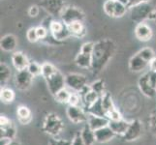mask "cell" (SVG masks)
Returning a JSON list of instances; mask_svg holds the SVG:
<instances>
[{
    "label": "cell",
    "instance_id": "cell-30",
    "mask_svg": "<svg viewBox=\"0 0 156 145\" xmlns=\"http://www.w3.org/2000/svg\"><path fill=\"white\" fill-rule=\"evenodd\" d=\"M11 78V69L6 63L1 62L0 64V83L1 86H5V84L8 82Z\"/></svg>",
    "mask_w": 156,
    "mask_h": 145
},
{
    "label": "cell",
    "instance_id": "cell-20",
    "mask_svg": "<svg viewBox=\"0 0 156 145\" xmlns=\"http://www.w3.org/2000/svg\"><path fill=\"white\" fill-rule=\"evenodd\" d=\"M87 123L88 124V126L95 132V131L99 130V129H102L104 127L109 126L110 119H109V118H107V117L88 114V119H87Z\"/></svg>",
    "mask_w": 156,
    "mask_h": 145
},
{
    "label": "cell",
    "instance_id": "cell-48",
    "mask_svg": "<svg viewBox=\"0 0 156 145\" xmlns=\"http://www.w3.org/2000/svg\"><path fill=\"white\" fill-rule=\"evenodd\" d=\"M117 1H120L121 3H123V4H125L126 6H127V4H128V1L127 0H117Z\"/></svg>",
    "mask_w": 156,
    "mask_h": 145
},
{
    "label": "cell",
    "instance_id": "cell-15",
    "mask_svg": "<svg viewBox=\"0 0 156 145\" xmlns=\"http://www.w3.org/2000/svg\"><path fill=\"white\" fill-rule=\"evenodd\" d=\"M138 86L140 91L147 98H153L156 95V89L152 86L148 78V73L147 72L138 80Z\"/></svg>",
    "mask_w": 156,
    "mask_h": 145
},
{
    "label": "cell",
    "instance_id": "cell-39",
    "mask_svg": "<svg viewBox=\"0 0 156 145\" xmlns=\"http://www.w3.org/2000/svg\"><path fill=\"white\" fill-rule=\"evenodd\" d=\"M148 126L151 133L154 136H156V111H154L153 113L150 115L148 119Z\"/></svg>",
    "mask_w": 156,
    "mask_h": 145
},
{
    "label": "cell",
    "instance_id": "cell-14",
    "mask_svg": "<svg viewBox=\"0 0 156 145\" xmlns=\"http://www.w3.org/2000/svg\"><path fill=\"white\" fill-rule=\"evenodd\" d=\"M136 38L141 42H148L151 40L153 36V32L151 27L146 22L137 23L135 30H134Z\"/></svg>",
    "mask_w": 156,
    "mask_h": 145
},
{
    "label": "cell",
    "instance_id": "cell-33",
    "mask_svg": "<svg viewBox=\"0 0 156 145\" xmlns=\"http://www.w3.org/2000/svg\"><path fill=\"white\" fill-rule=\"evenodd\" d=\"M71 93L70 91L65 87L61 89L59 92L55 96V99L56 100V102L60 104H68L69 99H70V96H71Z\"/></svg>",
    "mask_w": 156,
    "mask_h": 145
},
{
    "label": "cell",
    "instance_id": "cell-34",
    "mask_svg": "<svg viewBox=\"0 0 156 145\" xmlns=\"http://www.w3.org/2000/svg\"><path fill=\"white\" fill-rule=\"evenodd\" d=\"M27 70L34 78L39 77L42 74V64H39L35 61H30Z\"/></svg>",
    "mask_w": 156,
    "mask_h": 145
},
{
    "label": "cell",
    "instance_id": "cell-36",
    "mask_svg": "<svg viewBox=\"0 0 156 145\" xmlns=\"http://www.w3.org/2000/svg\"><path fill=\"white\" fill-rule=\"evenodd\" d=\"M94 44L95 43L93 42H87L82 46L80 47V52L84 53V54H88V55H92V52L94 50Z\"/></svg>",
    "mask_w": 156,
    "mask_h": 145
},
{
    "label": "cell",
    "instance_id": "cell-24",
    "mask_svg": "<svg viewBox=\"0 0 156 145\" xmlns=\"http://www.w3.org/2000/svg\"><path fill=\"white\" fill-rule=\"evenodd\" d=\"M67 26L73 37L83 38V37H84L85 34H87V28H85L83 21H76V22H73Z\"/></svg>",
    "mask_w": 156,
    "mask_h": 145
},
{
    "label": "cell",
    "instance_id": "cell-37",
    "mask_svg": "<svg viewBox=\"0 0 156 145\" xmlns=\"http://www.w3.org/2000/svg\"><path fill=\"white\" fill-rule=\"evenodd\" d=\"M26 38L30 43H36L39 41V37L37 35L36 27H31L26 32Z\"/></svg>",
    "mask_w": 156,
    "mask_h": 145
},
{
    "label": "cell",
    "instance_id": "cell-8",
    "mask_svg": "<svg viewBox=\"0 0 156 145\" xmlns=\"http://www.w3.org/2000/svg\"><path fill=\"white\" fill-rule=\"evenodd\" d=\"M61 21H63L66 25H69L76 21H83L85 19V14L82 9L76 6H67L64 9L61 15Z\"/></svg>",
    "mask_w": 156,
    "mask_h": 145
},
{
    "label": "cell",
    "instance_id": "cell-25",
    "mask_svg": "<svg viewBox=\"0 0 156 145\" xmlns=\"http://www.w3.org/2000/svg\"><path fill=\"white\" fill-rule=\"evenodd\" d=\"M75 63L80 68L83 69H91L92 65V55L84 54V53L79 52L77 56L75 57Z\"/></svg>",
    "mask_w": 156,
    "mask_h": 145
},
{
    "label": "cell",
    "instance_id": "cell-40",
    "mask_svg": "<svg viewBox=\"0 0 156 145\" xmlns=\"http://www.w3.org/2000/svg\"><path fill=\"white\" fill-rule=\"evenodd\" d=\"M36 30H37V35L39 37V40H44L47 38L48 35H49L48 28L44 27L43 25H40L38 27H36Z\"/></svg>",
    "mask_w": 156,
    "mask_h": 145
},
{
    "label": "cell",
    "instance_id": "cell-23",
    "mask_svg": "<svg viewBox=\"0 0 156 145\" xmlns=\"http://www.w3.org/2000/svg\"><path fill=\"white\" fill-rule=\"evenodd\" d=\"M17 116H18V121L20 123L21 125H28L32 120L31 110L25 105L18 106Z\"/></svg>",
    "mask_w": 156,
    "mask_h": 145
},
{
    "label": "cell",
    "instance_id": "cell-45",
    "mask_svg": "<svg viewBox=\"0 0 156 145\" xmlns=\"http://www.w3.org/2000/svg\"><path fill=\"white\" fill-rule=\"evenodd\" d=\"M127 1H128L127 7L129 9H131V8L135 7V6H138V5H140V4H142V3L144 2V0H127Z\"/></svg>",
    "mask_w": 156,
    "mask_h": 145
},
{
    "label": "cell",
    "instance_id": "cell-7",
    "mask_svg": "<svg viewBox=\"0 0 156 145\" xmlns=\"http://www.w3.org/2000/svg\"><path fill=\"white\" fill-rule=\"evenodd\" d=\"M40 6L52 17L60 18L64 9L68 5L66 4V0H42Z\"/></svg>",
    "mask_w": 156,
    "mask_h": 145
},
{
    "label": "cell",
    "instance_id": "cell-11",
    "mask_svg": "<svg viewBox=\"0 0 156 145\" xmlns=\"http://www.w3.org/2000/svg\"><path fill=\"white\" fill-rule=\"evenodd\" d=\"M46 80L47 85H48V88H49L50 93L55 97L59 91L61 89L65 88L66 86V81H65V76H63L62 73L58 71L53 74L51 77L48 78Z\"/></svg>",
    "mask_w": 156,
    "mask_h": 145
},
{
    "label": "cell",
    "instance_id": "cell-21",
    "mask_svg": "<svg viewBox=\"0 0 156 145\" xmlns=\"http://www.w3.org/2000/svg\"><path fill=\"white\" fill-rule=\"evenodd\" d=\"M129 125H130V122L124 120L123 118L116 121L110 120V123H109V127L112 129V132L115 133L116 136H120V137L126 133Z\"/></svg>",
    "mask_w": 156,
    "mask_h": 145
},
{
    "label": "cell",
    "instance_id": "cell-3",
    "mask_svg": "<svg viewBox=\"0 0 156 145\" xmlns=\"http://www.w3.org/2000/svg\"><path fill=\"white\" fill-rule=\"evenodd\" d=\"M154 13L155 9L150 7L148 5V2H144L138 5V6L131 8V18L137 23L144 22V20L147 19L153 20Z\"/></svg>",
    "mask_w": 156,
    "mask_h": 145
},
{
    "label": "cell",
    "instance_id": "cell-16",
    "mask_svg": "<svg viewBox=\"0 0 156 145\" xmlns=\"http://www.w3.org/2000/svg\"><path fill=\"white\" fill-rule=\"evenodd\" d=\"M79 94L82 97V103L83 105L84 109H87L89 106L92 105L101 97L98 93H96L95 91H93L90 88V85H87V86Z\"/></svg>",
    "mask_w": 156,
    "mask_h": 145
},
{
    "label": "cell",
    "instance_id": "cell-50",
    "mask_svg": "<svg viewBox=\"0 0 156 145\" xmlns=\"http://www.w3.org/2000/svg\"><path fill=\"white\" fill-rule=\"evenodd\" d=\"M144 2H149V1H151V0H144Z\"/></svg>",
    "mask_w": 156,
    "mask_h": 145
},
{
    "label": "cell",
    "instance_id": "cell-31",
    "mask_svg": "<svg viewBox=\"0 0 156 145\" xmlns=\"http://www.w3.org/2000/svg\"><path fill=\"white\" fill-rule=\"evenodd\" d=\"M58 70L53 64L50 62H45L42 64V74L41 76L44 78V79H47L48 78L51 77L53 74H55Z\"/></svg>",
    "mask_w": 156,
    "mask_h": 145
},
{
    "label": "cell",
    "instance_id": "cell-35",
    "mask_svg": "<svg viewBox=\"0 0 156 145\" xmlns=\"http://www.w3.org/2000/svg\"><path fill=\"white\" fill-rule=\"evenodd\" d=\"M138 53L144 59V60L147 61L148 63H150V61H151L152 59L155 57L154 50H152L151 47H144V48H142L141 50H139Z\"/></svg>",
    "mask_w": 156,
    "mask_h": 145
},
{
    "label": "cell",
    "instance_id": "cell-26",
    "mask_svg": "<svg viewBox=\"0 0 156 145\" xmlns=\"http://www.w3.org/2000/svg\"><path fill=\"white\" fill-rule=\"evenodd\" d=\"M80 135L83 139L85 145H93L96 142V137H95V132L91 129L87 123H85V125L80 131Z\"/></svg>",
    "mask_w": 156,
    "mask_h": 145
},
{
    "label": "cell",
    "instance_id": "cell-47",
    "mask_svg": "<svg viewBox=\"0 0 156 145\" xmlns=\"http://www.w3.org/2000/svg\"><path fill=\"white\" fill-rule=\"evenodd\" d=\"M149 70L150 71L156 72V56L152 59L149 63Z\"/></svg>",
    "mask_w": 156,
    "mask_h": 145
},
{
    "label": "cell",
    "instance_id": "cell-41",
    "mask_svg": "<svg viewBox=\"0 0 156 145\" xmlns=\"http://www.w3.org/2000/svg\"><path fill=\"white\" fill-rule=\"evenodd\" d=\"M72 140H66V139H57L52 137L49 140V145H71Z\"/></svg>",
    "mask_w": 156,
    "mask_h": 145
},
{
    "label": "cell",
    "instance_id": "cell-43",
    "mask_svg": "<svg viewBox=\"0 0 156 145\" xmlns=\"http://www.w3.org/2000/svg\"><path fill=\"white\" fill-rule=\"evenodd\" d=\"M71 145H85L83 139L82 137V135H80V132H77L76 135H75L73 140H72V144Z\"/></svg>",
    "mask_w": 156,
    "mask_h": 145
},
{
    "label": "cell",
    "instance_id": "cell-42",
    "mask_svg": "<svg viewBox=\"0 0 156 145\" xmlns=\"http://www.w3.org/2000/svg\"><path fill=\"white\" fill-rule=\"evenodd\" d=\"M109 119L111 120V121H116V120H120V119H122V114L120 113V111L118 110L117 109H115L114 111H112L111 113H109L108 114V116H107Z\"/></svg>",
    "mask_w": 156,
    "mask_h": 145
},
{
    "label": "cell",
    "instance_id": "cell-5",
    "mask_svg": "<svg viewBox=\"0 0 156 145\" xmlns=\"http://www.w3.org/2000/svg\"><path fill=\"white\" fill-rule=\"evenodd\" d=\"M66 86L70 88L74 92H82V91L87 86L88 80L87 78L82 74L72 73L65 76Z\"/></svg>",
    "mask_w": 156,
    "mask_h": 145
},
{
    "label": "cell",
    "instance_id": "cell-13",
    "mask_svg": "<svg viewBox=\"0 0 156 145\" xmlns=\"http://www.w3.org/2000/svg\"><path fill=\"white\" fill-rule=\"evenodd\" d=\"M34 77L28 72L27 69L17 71V74L15 76V84L16 87L19 90L25 91L31 87L32 82H33Z\"/></svg>",
    "mask_w": 156,
    "mask_h": 145
},
{
    "label": "cell",
    "instance_id": "cell-10",
    "mask_svg": "<svg viewBox=\"0 0 156 145\" xmlns=\"http://www.w3.org/2000/svg\"><path fill=\"white\" fill-rule=\"evenodd\" d=\"M66 114L68 119L74 124L87 123L88 119L87 112L80 105H68L66 109Z\"/></svg>",
    "mask_w": 156,
    "mask_h": 145
},
{
    "label": "cell",
    "instance_id": "cell-19",
    "mask_svg": "<svg viewBox=\"0 0 156 145\" xmlns=\"http://www.w3.org/2000/svg\"><path fill=\"white\" fill-rule=\"evenodd\" d=\"M115 136H116V135L112 132V130L109 126L95 131L96 142H98V143H107L111 141L112 139H114Z\"/></svg>",
    "mask_w": 156,
    "mask_h": 145
},
{
    "label": "cell",
    "instance_id": "cell-28",
    "mask_svg": "<svg viewBox=\"0 0 156 145\" xmlns=\"http://www.w3.org/2000/svg\"><path fill=\"white\" fill-rule=\"evenodd\" d=\"M101 98H102V104H103V107H104L105 112H106V116H108V114L111 113L112 111H114L115 109H116V107H115L112 96H111V94L109 92H106L103 96H101Z\"/></svg>",
    "mask_w": 156,
    "mask_h": 145
},
{
    "label": "cell",
    "instance_id": "cell-44",
    "mask_svg": "<svg viewBox=\"0 0 156 145\" xmlns=\"http://www.w3.org/2000/svg\"><path fill=\"white\" fill-rule=\"evenodd\" d=\"M39 13H40V7L38 5H33L28 10V15L31 18H36L39 15Z\"/></svg>",
    "mask_w": 156,
    "mask_h": 145
},
{
    "label": "cell",
    "instance_id": "cell-27",
    "mask_svg": "<svg viewBox=\"0 0 156 145\" xmlns=\"http://www.w3.org/2000/svg\"><path fill=\"white\" fill-rule=\"evenodd\" d=\"M85 111L87 112V114L90 115H96V116H102V117H107L106 112L103 107V104H102V98H100L95 102V103L89 106L88 109H85Z\"/></svg>",
    "mask_w": 156,
    "mask_h": 145
},
{
    "label": "cell",
    "instance_id": "cell-22",
    "mask_svg": "<svg viewBox=\"0 0 156 145\" xmlns=\"http://www.w3.org/2000/svg\"><path fill=\"white\" fill-rule=\"evenodd\" d=\"M18 46V40L16 38V36L13 34H7L4 37H2L1 41H0V47L1 50L6 51V52H11L16 50V47Z\"/></svg>",
    "mask_w": 156,
    "mask_h": 145
},
{
    "label": "cell",
    "instance_id": "cell-2",
    "mask_svg": "<svg viewBox=\"0 0 156 145\" xmlns=\"http://www.w3.org/2000/svg\"><path fill=\"white\" fill-rule=\"evenodd\" d=\"M64 129V122L56 113H48L44 118L42 125V131L52 137L57 136Z\"/></svg>",
    "mask_w": 156,
    "mask_h": 145
},
{
    "label": "cell",
    "instance_id": "cell-32",
    "mask_svg": "<svg viewBox=\"0 0 156 145\" xmlns=\"http://www.w3.org/2000/svg\"><path fill=\"white\" fill-rule=\"evenodd\" d=\"M90 88L96 93H98L100 96H103L107 91H106V84L103 79H97L94 82L90 84Z\"/></svg>",
    "mask_w": 156,
    "mask_h": 145
},
{
    "label": "cell",
    "instance_id": "cell-17",
    "mask_svg": "<svg viewBox=\"0 0 156 145\" xmlns=\"http://www.w3.org/2000/svg\"><path fill=\"white\" fill-rule=\"evenodd\" d=\"M147 67H149V63L144 60L138 52L129 60V70L133 73H141Z\"/></svg>",
    "mask_w": 156,
    "mask_h": 145
},
{
    "label": "cell",
    "instance_id": "cell-46",
    "mask_svg": "<svg viewBox=\"0 0 156 145\" xmlns=\"http://www.w3.org/2000/svg\"><path fill=\"white\" fill-rule=\"evenodd\" d=\"M1 145H20V143L16 140V139H13V140H9V139H1Z\"/></svg>",
    "mask_w": 156,
    "mask_h": 145
},
{
    "label": "cell",
    "instance_id": "cell-6",
    "mask_svg": "<svg viewBox=\"0 0 156 145\" xmlns=\"http://www.w3.org/2000/svg\"><path fill=\"white\" fill-rule=\"evenodd\" d=\"M49 31L52 37V39L55 41H63L71 37V32L69 31L68 26L63 21L51 20L49 24Z\"/></svg>",
    "mask_w": 156,
    "mask_h": 145
},
{
    "label": "cell",
    "instance_id": "cell-18",
    "mask_svg": "<svg viewBox=\"0 0 156 145\" xmlns=\"http://www.w3.org/2000/svg\"><path fill=\"white\" fill-rule=\"evenodd\" d=\"M29 59L23 52L21 51H15L12 54V64L17 71L27 69L29 65Z\"/></svg>",
    "mask_w": 156,
    "mask_h": 145
},
{
    "label": "cell",
    "instance_id": "cell-1",
    "mask_svg": "<svg viewBox=\"0 0 156 145\" xmlns=\"http://www.w3.org/2000/svg\"><path fill=\"white\" fill-rule=\"evenodd\" d=\"M115 50L116 47L115 42L109 38L95 43L92 52V65L90 69L93 74H98L103 71L115 55Z\"/></svg>",
    "mask_w": 156,
    "mask_h": 145
},
{
    "label": "cell",
    "instance_id": "cell-29",
    "mask_svg": "<svg viewBox=\"0 0 156 145\" xmlns=\"http://www.w3.org/2000/svg\"><path fill=\"white\" fill-rule=\"evenodd\" d=\"M16 94L13 89L9 87H1V91H0V99H1L2 103L4 104H12L15 101Z\"/></svg>",
    "mask_w": 156,
    "mask_h": 145
},
{
    "label": "cell",
    "instance_id": "cell-49",
    "mask_svg": "<svg viewBox=\"0 0 156 145\" xmlns=\"http://www.w3.org/2000/svg\"><path fill=\"white\" fill-rule=\"evenodd\" d=\"M154 9H155V13H154V19H153V21H155V23H156V7H155Z\"/></svg>",
    "mask_w": 156,
    "mask_h": 145
},
{
    "label": "cell",
    "instance_id": "cell-4",
    "mask_svg": "<svg viewBox=\"0 0 156 145\" xmlns=\"http://www.w3.org/2000/svg\"><path fill=\"white\" fill-rule=\"evenodd\" d=\"M104 13L110 18H122L127 13L128 7L117 0H106L103 4Z\"/></svg>",
    "mask_w": 156,
    "mask_h": 145
},
{
    "label": "cell",
    "instance_id": "cell-9",
    "mask_svg": "<svg viewBox=\"0 0 156 145\" xmlns=\"http://www.w3.org/2000/svg\"><path fill=\"white\" fill-rule=\"evenodd\" d=\"M17 136V129L14 122L5 115L0 117V138L13 140L16 139Z\"/></svg>",
    "mask_w": 156,
    "mask_h": 145
},
{
    "label": "cell",
    "instance_id": "cell-12",
    "mask_svg": "<svg viewBox=\"0 0 156 145\" xmlns=\"http://www.w3.org/2000/svg\"><path fill=\"white\" fill-rule=\"evenodd\" d=\"M143 133V124L139 119H134L130 121V125H129L126 133L123 135L120 138L123 141L131 142L135 141L142 136Z\"/></svg>",
    "mask_w": 156,
    "mask_h": 145
},
{
    "label": "cell",
    "instance_id": "cell-38",
    "mask_svg": "<svg viewBox=\"0 0 156 145\" xmlns=\"http://www.w3.org/2000/svg\"><path fill=\"white\" fill-rule=\"evenodd\" d=\"M82 102V97L78 92H72L68 102V105H80Z\"/></svg>",
    "mask_w": 156,
    "mask_h": 145
}]
</instances>
